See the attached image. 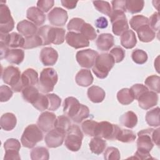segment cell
Here are the masks:
<instances>
[{"mask_svg": "<svg viewBox=\"0 0 160 160\" xmlns=\"http://www.w3.org/2000/svg\"><path fill=\"white\" fill-rule=\"evenodd\" d=\"M114 63V59L109 53L99 54L92 66V72L98 78L104 79L108 76Z\"/></svg>", "mask_w": 160, "mask_h": 160, "instance_id": "1", "label": "cell"}, {"mask_svg": "<svg viewBox=\"0 0 160 160\" xmlns=\"http://www.w3.org/2000/svg\"><path fill=\"white\" fill-rule=\"evenodd\" d=\"M2 79L5 84L10 85L12 90L16 92L22 91L24 86L21 81V72L18 68L9 66L2 72Z\"/></svg>", "mask_w": 160, "mask_h": 160, "instance_id": "2", "label": "cell"}, {"mask_svg": "<svg viewBox=\"0 0 160 160\" xmlns=\"http://www.w3.org/2000/svg\"><path fill=\"white\" fill-rule=\"evenodd\" d=\"M58 80L57 72L54 69L47 68L41 72L38 83V89L43 93H48L53 91Z\"/></svg>", "mask_w": 160, "mask_h": 160, "instance_id": "3", "label": "cell"}, {"mask_svg": "<svg viewBox=\"0 0 160 160\" xmlns=\"http://www.w3.org/2000/svg\"><path fill=\"white\" fill-rule=\"evenodd\" d=\"M43 138V134L40 128L35 124L28 125L24 129L21 141L22 145L27 148H32Z\"/></svg>", "mask_w": 160, "mask_h": 160, "instance_id": "4", "label": "cell"}, {"mask_svg": "<svg viewBox=\"0 0 160 160\" xmlns=\"http://www.w3.org/2000/svg\"><path fill=\"white\" fill-rule=\"evenodd\" d=\"M83 134L79 127L72 124L66 132L64 144L66 147L71 151H78L82 144Z\"/></svg>", "mask_w": 160, "mask_h": 160, "instance_id": "5", "label": "cell"}, {"mask_svg": "<svg viewBox=\"0 0 160 160\" xmlns=\"http://www.w3.org/2000/svg\"><path fill=\"white\" fill-rule=\"evenodd\" d=\"M121 129L116 124L108 121H101L98 122L96 136L107 140H116Z\"/></svg>", "mask_w": 160, "mask_h": 160, "instance_id": "6", "label": "cell"}, {"mask_svg": "<svg viewBox=\"0 0 160 160\" xmlns=\"http://www.w3.org/2000/svg\"><path fill=\"white\" fill-rule=\"evenodd\" d=\"M112 31L116 36H120L128 30L129 25L125 13L121 11H112L110 16Z\"/></svg>", "mask_w": 160, "mask_h": 160, "instance_id": "7", "label": "cell"}, {"mask_svg": "<svg viewBox=\"0 0 160 160\" xmlns=\"http://www.w3.org/2000/svg\"><path fill=\"white\" fill-rule=\"evenodd\" d=\"M154 129L149 128L142 129L138 132L137 139V148L146 152H150L154 146V142L152 140V134Z\"/></svg>", "mask_w": 160, "mask_h": 160, "instance_id": "8", "label": "cell"}, {"mask_svg": "<svg viewBox=\"0 0 160 160\" xmlns=\"http://www.w3.org/2000/svg\"><path fill=\"white\" fill-rule=\"evenodd\" d=\"M98 52L91 49L80 50L76 55V61L80 66L85 68H91L94 64Z\"/></svg>", "mask_w": 160, "mask_h": 160, "instance_id": "9", "label": "cell"}, {"mask_svg": "<svg viewBox=\"0 0 160 160\" xmlns=\"http://www.w3.org/2000/svg\"><path fill=\"white\" fill-rule=\"evenodd\" d=\"M14 27V22L10 10L5 4L0 6V32L8 33Z\"/></svg>", "mask_w": 160, "mask_h": 160, "instance_id": "10", "label": "cell"}, {"mask_svg": "<svg viewBox=\"0 0 160 160\" xmlns=\"http://www.w3.org/2000/svg\"><path fill=\"white\" fill-rule=\"evenodd\" d=\"M66 135V132L56 128H53L46 135L44 141L48 148H58L62 145Z\"/></svg>", "mask_w": 160, "mask_h": 160, "instance_id": "11", "label": "cell"}, {"mask_svg": "<svg viewBox=\"0 0 160 160\" xmlns=\"http://www.w3.org/2000/svg\"><path fill=\"white\" fill-rule=\"evenodd\" d=\"M48 19L51 24L55 26H62L65 25L68 19V12L62 8L56 7L48 13Z\"/></svg>", "mask_w": 160, "mask_h": 160, "instance_id": "12", "label": "cell"}, {"mask_svg": "<svg viewBox=\"0 0 160 160\" xmlns=\"http://www.w3.org/2000/svg\"><path fill=\"white\" fill-rule=\"evenodd\" d=\"M56 115L51 112L45 111L40 114L37 121V125L43 132H49L54 128Z\"/></svg>", "mask_w": 160, "mask_h": 160, "instance_id": "13", "label": "cell"}, {"mask_svg": "<svg viewBox=\"0 0 160 160\" xmlns=\"http://www.w3.org/2000/svg\"><path fill=\"white\" fill-rule=\"evenodd\" d=\"M65 38L66 42L75 49L88 47L89 45V41L81 33L69 31Z\"/></svg>", "mask_w": 160, "mask_h": 160, "instance_id": "14", "label": "cell"}, {"mask_svg": "<svg viewBox=\"0 0 160 160\" xmlns=\"http://www.w3.org/2000/svg\"><path fill=\"white\" fill-rule=\"evenodd\" d=\"M82 104L74 97L66 98L63 102V112L69 118L72 119L79 112Z\"/></svg>", "mask_w": 160, "mask_h": 160, "instance_id": "15", "label": "cell"}, {"mask_svg": "<svg viewBox=\"0 0 160 160\" xmlns=\"http://www.w3.org/2000/svg\"><path fill=\"white\" fill-rule=\"evenodd\" d=\"M138 101L141 108L147 110L157 104L158 95L156 92L148 90L138 99Z\"/></svg>", "mask_w": 160, "mask_h": 160, "instance_id": "16", "label": "cell"}, {"mask_svg": "<svg viewBox=\"0 0 160 160\" xmlns=\"http://www.w3.org/2000/svg\"><path fill=\"white\" fill-rule=\"evenodd\" d=\"M66 31L63 28L49 27L47 32V42L48 44H54L56 45L61 44L65 40Z\"/></svg>", "mask_w": 160, "mask_h": 160, "instance_id": "17", "label": "cell"}, {"mask_svg": "<svg viewBox=\"0 0 160 160\" xmlns=\"http://www.w3.org/2000/svg\"><path fill=\"white\" fill-rule=\"evenodd\" d=\"M39 57L44 66H53L58 61V53L51 47H45L41 49Z\"/></svg>", "mask_w": 160, "mask_h": 160, "instance_id": "18", "label": "cell"}, {"mask_svg": "<svg viewBox=\"0 0 160 160\" xmlns=\"http://www.w3.org/2000/svg\"><path fill=\"white\" fill-rule=\"evenodd\" d=\"M96 44L98 49L101 51H107L114 46V37L109 33L101 34L99 35Z\"/></svg>", "mask_w": 160, "mask_h": 160, "instance_id": "19", "label": "cell"}, {"mask_svg": "<svg viewBox=\"0 0 160 160\" xmlns=\"http://www.w3.org/2000/svg\"><path fill=\"white\" fill-rule=\"evenodd\" d=\"M27 18L32 22L36 26H41L46 20L44 13L36 7H30L26 12Z\"/></svg>", "mask_w": 160, "mask_h": 160, "instance_id": "20", "label": "cell"}, {"mask_svg": "<svg viewBox=\"0 0 160 160\" xmlns=\"http://www.w3.org/2000/svg\"><path fill=\"white\" fill-rule=\"evenodd\" d=\"M25 42V39L21 34L17 32L8 33L3 41L2 44L10 48H22Z\"/></svg>", "mask_w": 160, "mask_h": 160, "instance_id": "21", "label": "cell"}, {"mask_svg": "<svg viewBox=\"0 0 160 160\" xmlns=\"http://www.w3.org/2000/svg\"><path fill=\"white\" fill-rule=\"evenodd\" d=\"M16 28L18 32L25 38L35 35L38 30L34 23L27 20H22L19 22Z\"/></svg>", "mask_w": 160, "mask_h": 160, "instance_id": "22", "label": "cell"}, {"mask_svg": "<svg viewBox=\"0 0 160 160\" xmlns=\"http://www.w3.org/2000/svg\"><path fill=\"white\" fill-rule=\"evenodd\" d=\"M21 81L24 88L36 85L39 81L38 74L34 69L28 68L21 74Z\"/></svg>", "mask_w": 160, "mask_h": 160, "instance_id": "23", "label": "cell"}, {"mask_svg": "<svg viewBox=\"0 0 160 160\" xmlns=\"http://www.w3.org/2000/svg\"><path fill=\"white\" fill-rule=\"evenodd\" d=\"M93 76L90 70L81 69L76 75L75 80L78 85L82 87H88L93 82Z\"/></svg>", "mask_w": 160, "mask_h": 160, "instance_id": "24", "label": "cell"}, {"mask_svg": "<svg viewBox=\"0 0 160 160\" xmlns=\"http://www.w3.org/2000/svg\"><path fill=\"white\" fill-rule=\"evenodd\" d=\"M87 94L89 99L94 103L101 102L106 96V92L103 89L98 86H92L89 88Z\"/></svg>", "mask_w": 160, "mask_h": 160, "instance_id": "25", "label": "cell"}, {"mask_svg": "<svg viewBox=\"0 0 160 160\" xmlns=\"http://www.w3.org/2000/svg\"><path fill=\"white\" fill-rule=\"evenodd\" d=\"M4 58L10 63L19 64L24 60V52L21 49H8L5 54Z\"/></svg>", "mask_w": 160, "mask_h": 160, "instance_id": "26", "label": "cell"}, {"mask_svg": "<svg viewBox=\"0 0 160 160\" xmlns=\"http://www.w3.org/2000/svg\"><path fill=\"white\" fill-rule=\"evenodd\" d=\"M17 123L16 116L11 112H6L3 114L0 119V125L2 129L9 131L12 130Z\"/></svg>", "mask_w": 160, "mask_h": 160, "instance_id": "27", "label": "cell"}, {"mask_svg": "<svg viewBox=\"0 0 160 160\" xmlns=\"http://www.w3.org/2000/svg\"><path fill=\"white\" fill-rule=\"evenodd\" d=\"M137 43V39L134 32L132 30H127L121 35V44L126 49L133 48Z\"/></svg>", "mask_w": 160, "mask_h": 160, "instance_id": "28", "label": "cell"}, {"mask_svg": "<svg viewBox=\"0 0 160 160\" xmlns=\"http://www.w3.org/2000/svg\"><path fill=\"white\" fill-rule=\"evenodd\" d=\"M136 32L138 38L143 42H151L155 38L156 36V32L150 28L149 24L139 28Z\"/></svg>", "mask_w": 160, "mask_h": 160, "instance_id": "29", "label": "cell"}, {"mask_svg": "<svg viewBox=\"0 0 160 160\" xmlns=\"http://www.w3.org/2000/svg\"><path fill=\"white\" fill-rule=\"evenodd\" d=\"M119 121L124 126L132 129L134 128L138 123V117L133 111H129L121 116Z\"/></svg>", "mask_w": 160, "mask_h": 160, "instance_id": "30", "label": "cell"}, {"mask_svg": "<svg viewBox=\"0 0 160 160\" xmlns=\"http://www.w3.org/2000/svg\"><path fill=\"white\" fill-rule=\"evenodd\" d=\"M39 90L34 86H27L22 90V96L24 101L33 104L39 95Z\"/></svg>", "mask_w": 160, "mask_h": 160, "instance_id": "31", "label": "cell"}, {"mask_svg": "<svg viewBox=\"0 0 160 160\" xmlns=\"http://www.w3.org/2000/svg\"><path fill=\"white\" fill-rule=\"evenodd\" d=\"M106 147V142L100 137L93 138L89 142V148L91 152L95 154H101Z\"/></svg>", "mask_w": 160, "mask_h": 160, "instance_id": "32", "label": "cell"}, {"mask_svg": "<svg viewBox=\"0 0 160 160\" xmlns=\"http://www.w3.org/2000/svg\"><path fill=\"white\" fill-rule=\"evenodd\" d=\"M159 108L156 107L147 112L146 121L149 126L152 127L159 126Z\"/></svg>", "mask_w": 160, "mask_h": 160, "instance_id": "33", "label": "cell"}, {"mask_svg": "<svg viewBox=\"0 0 160 160\" xmlns=\"http://www.w3.org/2000/svg\"><path fill=\"white\" fill-rule=\"evenodd\" d=\"M98 122L92 119L84 121L82 124L81 128L83 132L89 136H96V132L98 128Z\"/></svg>", "mask_w": 160, "mask_h": 160, "instance_id": "34", "label": "cell"}, {"mask_svg": "<svg viewBox=\"0 0 160 160\" xmlns=\"http://www.w3.org/2000/svg\"><path fill=\"white\" fill-rule=\"evenodd\" d=\"M117 99L119 102L123 105H128L134 99V96L129 88H123L119 90L117 93Z\"/></svg>", "mask_w": 160, "mask_h": 160, "instance_id": "35", "label": "cell"}, {"mask_svg": "<svg viewBox=\"0 0 160 160\" xmlns=\"http://www.w3.org/2000/svg\"><path fill=\"white\" fill-rule=\"evenodd\" d=\"M32 160H48L49 158V153L44 147H36L32 149L30 153Z\"/></svg>", "mask_w": 160, "mask_h": 160, "instance_id": "36", "label": "cell"}, {"mask_svg": "<svg viewBox=\"0 0 160 160\" xmlns=\"http://www.w3.org/2000/svg\"><path fill=\"white\" fill-rule=\"evenodd\" d=\"M70 119L65 115H61L56 118L54 122V128L67 132L71 126Z\"/></svg>", "mask_w": 160, "mask_h": 160, "instance_id": "37", "label": "cell"}, {"mask_svg": "<svg viewBox=\"0 0 160 160\" xmlns=\"http://www.w3.org/2000/svg\"><path fill=\"white\" fill-rule=\"evenodd\" d=\"M144 5V1L142 0H128L126 2V10L131 13L135 14L141 12Z\"/></svg>", "mask_w": 160, "mask_h": 160, "instance_id": "38", "label": "cell"}, {"mask_svg": "<svg viewBox=\"0 0 160 160\" xmlns=\"http://www.w3.org/2000/svg\"><path fill=\"white\" fill-rule=\"evenodd\" d=\"M136 138L135 133L131 130L121 129L116 139L119 141L126 142V143H131L133 142Z\"/></svg>", "mask_w": 160, "mask_h": 160, "instance_id": "39", "label": "cell"}, {"mask_svg": "<svg viewBox=\"0 0 160 160\" xmlns=\"http://www.w3.org/2000/svg\"><path fill=\"white\" fill-rule=\"evenodd\" d=\"M131 28L137 31L139 28L149 24V19L142 15H136L131 18L129 21Z\"/></svg>", "mask_w": 160, "mask_h": 160, "instance_id": "40", "label": "cell"}, {"mask_svg": "<svg viewBox=\"0 0 160 160\" xmlns=\"http://www.w3.org/2000/svg\"><path fill=\"white\" fill-rule=\"evenodd\" d=\"M159 81L160 78L159 76L151 75L148 76L146 79L144 83L148 88H149L152 91H154L158 94L160 92Z\"/></svg>", "mask_w": 160, "mask_h": 160, "instance_id": "41", "label": "cell"}, {"mask_svg": "<svg viewBox=\"0 0 160 160\" xmlns=\"http://www.w3.org/2000/svg\"><path fill=\"white\" fill-rule=\"evenodd\" d=\"M40 46H42V41L38 34H35L29 37L25 38V42L22 48L28 49Z\"/></svg>", "mask_w": 160, "mask_h": 160, "instance_id": "42", "label": "cell"}, {"mask_svg": "<svg viewBox=\"0 0 160 160\" xmlns=\"http://www.w3.org/2000/svg\"><path fill=\"white\" fill-rule=\"evenodd\" d=\"M95 8L100 12L108 16L109 18L112 13V8L110 4L108 1H92Z\"/></svg>", "mask_w": 160, "mask_h": 160, "instance_id": "43", "label": "cell"}, {"mask_svg": "<svg viewBox=\"0 0 160 160\" xmlns=\"http://www.w3.org/2000/svg\"><path fill=\"white\" fill-rule=\"evenodd\" d=\"M81 33L88 41H92L96 38L97 33L95 29L89 23L84 22L80 31Z\"/></svg>", "mask_w": 160, "mask_h": 160, "instance_id": "44", "label": "cell"}, {"mask_svg": "<svg viewBox=\"0 0 160 160\" xmlns=\"http://www.w3.org/2000/svg\"><path fill=\"white\" fill-rule=\"evenodd\" d=\"M131 58L135 63L138 64H143L147 61L148 57L147 53L144 51L136 49L132 52Z\"/></svg>", "mask_w": 160, "mask_h": 160, "instance_id": "45", "label": "cell"}, {"mask_svg": "<svg viewBox=\"0 0 160 160\" xmlns=\"http://www.w3.org/2000/svg\"><path fill=\"white\" fill-rule=\"evenodd\" d=\"M32 104L35 108H36L39 111H45L46 109H48L49 102L47 96L44 95L42 94H39L37 99Z\"/></svg>", "mask_w": 160, "mask_h": 160, "instance_id": "46", "label": "cell"}, {"mask_svg": "<svg viewBox=\"0 0 160 160\" xmlns=\"http://www.w3.org/2000/svg\"><path fill=\"white\" fill-rule=\"evenodd\" d=\"M49 106L48 109L49 111H56L61 106V99L56 94H46Z\"/></svg>", "mask_w": 160, "mask_h": 160, "instance_id": "47", "label": "cell"}, {"mask_svg": "<svg viewBox=\"0 0 160 160\" xmlns=\"http://www.w3.org/2000/svg\"><path fill=\"white\" fill-rule=\"evenodd\" d=\"M104 158L106 160H118L121 158L120 152L116 148L109 147L104 153Z\"/></svg>", "mask_w": 160, "mask_h": 160, "instance_id": "48", "label": "cell"}, {"mask_svg": "<svg viewBox=\"0 0 160 160\" xmlns=\"http://www.w3.org/2000/svg\"><path fill=\"white\" fill-rule=\"evenodd\" d=\"M84 21L79 18H74L71 19L67 25V28L69 31H76L80 32L82 26L84 24Z\"/></svg>", "mask_w": 160, "mask_h": 160, "instance_id": "49", "label": "cell"}, {"mask_svg": "<svg viewBox=\"0 0 160 160\" xmlns=\"http://www.w3.org/2000/svg\"><path fill=\"white\" fill-rule=\"evenodd\" d=\"M109 54L113 58L114 62L118 63L124 59L125 57V51L122 48L116 46L110 51Z\"/></svg>", "mask_w": 160, "mask_h": 160, "instance_id": "50", "label": "cell"}, {"mask_svg": "<svg viewBox=\"0 0 160 160\" xmlns=\"http://www.w3.org/2000/svg\"><path fill=\"white\" fill-rule=\"evenodd\" d=\"M131 93L134 98L137 99L146 91H148V88L142 84H135L130 88Z\"/></svg>", "mask_w": 160, "mask_h": 160, "instance_id": "51", "label": "cell"}, {"mask_svg": "<svg viewBox=\"0 0 160 160\" xmlns=\"http://www.w3.org/2000/svg\"><path fill=\"white\" fill-rule=\"evenodd\" d=\"M4 148L5 151H10L14 150L19 151L21 149V144L20 142L14 138H10L7 139L4 143Z\"/></svg>", "mask_w": 160, "mask_h": 160, "instance_id": "52", "label": "cell"}, {"mask_svg": "<svg viewBox=\"0 0 160 160\" xmlns=\"http://www.w3.org/2000/svg\"><path fill=\"white\" fill-rule=\"evenodd\" d=\"M13 92L12 89L6 85H2L0 87V101L1 102H6L12 96Z\"/></svg>", "mask_w": 160, "mask_h": 160, "instance_id": "53", "label": "cell"}, {"mask_svg": "<svg viewBox=\"0 0 160 160\" xmlns=\"http://www.w3.org/2000/svg\"><path fill=\"white\" fill-rule=\"evenodd\" d=\"M53 0H39L37 2V8L43 12H48L54 6Z\"/></svg>", "mask_w": 160, "mask_h": 160, "instance_id": "54", "label": "cell"}, {"mask_svg": "<svg viewBox=\"0 0 160 160\" xmlns=\"http://www.w3.org/2000/svg\"><path fill=\"white\" fill-rule=\"evenodd\" d=\"M159 14L158 12L153 13L149 19V25L154 31L159 30Z\"/></svg>", "mask_w": 160, "mask_h": 160, "instance_id": "55", "label": "cell"}, {"mask_svg": "<svg viewBox=\"0 0 160 160\" xmlns=\"http://www.w3.org/2000/svg\"><path fill=\"white\" fill-rule=\"evenodd\" d=\"M125 0H114L111 1L112 11H121L125 12L126 11Z\"/></svg>", "mask_w": 160, "mask_h": 160, "instance_id": "56", "label": "cell"}, {"mask_svg": "<svg viewBox=\"0 0 160 160\" xmlns=\"http://www.w3.org/2000/svg\"><path fill=\"white\" fill-rule=\"evenodd\" d=\"M4 160H20L21 157L18 151L10 150L5 151V154L4 157Z\"/></svg>", "mask_w": 160, "mask_h": 160, "instance_id": "57", "label": "cell"}, {"mask_svg": "<svg viewBox=\"0 0 160 160\" xmlns=\"http://www.w3.org/2000/svg\"><path fill=\"white\" fill-rule=\"evenodd\" d=\"M130 158H135L136 159H152L149 152H144L140 150L136 151L133 157H131Z\"/></svg>", "mask_w": 160, "mask_h": 160, "instance_id": "58", "label": "cell"}, {"mask_svg": "<svg viewBox=\"0 0 160 160\" xmlns=\"http://www.w3.org/2000/svg\"><path fill=\"white\" fill-rule=\"evenodd\" d=\"M95 26L99 29H104L108 25V21L104 17H100L95 21Z\"/></svg>", "mask_w": 160, "mask_h": 160, "instance_id": "59", "label": "cell"}, {"mask_svg": "<svg viewBox=\"0 0 160 160\" xmlns=\"http://www.w3.org/2000/svg\"><path fill=\"white\" fill-rule=\"evenodd\" d=\"M61 2L64 8L69 9H72L76 8V4L78 3L77 1H66V0H61Z\"/></svg>", "mask_w": 160, "mask_h": 160, "instance_id": "60", "label": "cell"}, {"mask_svg": "<svg viewBox=\"0 0 160 160\" xmlns=\"http://www.w3.org/2000/svg\"><path fill=\"white\" fill-rule=\"evenodd\" d=\"M159 134H160V128H158L156 129H154L152 134V140L156 145L158 146L159 145Z\"/></svg>", "mask_w": 160, "mask_h": 160, "instance_id": "61", "label": "cell"}]
</instances>
